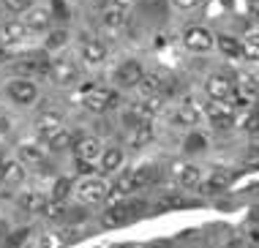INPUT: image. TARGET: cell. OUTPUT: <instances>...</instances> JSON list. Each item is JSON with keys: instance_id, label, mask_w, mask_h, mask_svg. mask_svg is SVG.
Returning a JSON list of instances; mask_svg holds the SVG:
<instances>
[{"instance_id": "obj_20", "label": "cell", "mask_w": 259, "mask_h": 248, "mask_svg": "<svg viewBox=\"0 0 259 248\" xmlns=\"http://www.w3.org/2000/svg\"><path fill=\"white\" fill-rule=\"evenodd\" d=\"M25 177H27V167L19 158H9V161H6L0 186H3V188H19L25 183Z\"/></svg>"}, {"instance_id": "obj_11", "label": "cell", "mask_w": 259, "mask_h": 248, "mask_svg": "<svg viewBox=\"0 0 259 248\" xmlns=\"http://www.w3.org/2000/svg\"><path fill=\"white\" fill-rule=\"evenodd\" d=\"M107 58H109V47L104 44L101 38L85 35V38L79 41V60L85 63V66L96 68V66H101V63H107Z\"/></svg>"}, {"instance_id": "obj_39", "label": "cell", "mask_w": 259, "mask_h": 248, "mask_svg": "<svg viewBox=\"0 0 259 248\" xmlns=\"http://www.w3.org/2000/svg\"><path fill=\"white\" fill-rule=\"evenodd\" d=\"M254 218H259V204H256V208H254Z\"/></svg>"}, {"instance_id": "obj_21", "label": "cell", "mask_w": 259, "mask_h": 248, "mask_svg": "<svg viewBox=\"0 0 259 248\" xmlns=\"http://www.w3.org/2000/svg\"><path fill=\"white\" fill-rule=\"evenodd\" d=\"M215 49H219L224 58H229V60L246 58V55H243V38L229 35V33H219V35H215Z\"/></svg>"}, {"instance_id": "obj_31", "label": "cell", "mask_w": 259, "mask_h": 248, "mask_svg": "<svg viewBox=\"0 0 259 248\" xmlns=\"http://www.w3.org/2000/svg\"><path fill=\"white\" fill-rule=\"evenodd\" d=\"M66 41H68V30H66V27H58V30H50L44 47H47V52H55V49L66 47Z\"/></svg>"}, {"instance_id": "obj_37", "label": "cell", "mask_w": 259, "mask_h": 248, "mask_svg": "<svg viewBox=\"0 0 259 248\" xmlns=\"http://www.w3.org/2000/svg\"><path fill=\"white\" fill-rule=\"evenodd\" d=\"M248 237H251V243L259 248V229H251V232H248Z\"/></svg>"}, {"instance_id": "obj_2", "label": "cell", "mask_w": 259, "mask_h": 248, "mask_svg": "<svg viewBox=\"0 0 259 248\" xmlns=\"http://www.w3.org/2000/svg\"><path fill=\"white\" fill-rule=\"evenodd\" d=\"M117 104H120V96L115 88H104V85H85L82 88V106L93 115H107Z\"/></svg>"}, {"instance_id": "obj_1", "label": "cell", "mask_w": 259, "mask_h": 248, "mask_svg": "<svg viewBox=\"0 0 259 248\" xmlns=\"http://www.w3.org/2000/svg\"><path fill=\"white\" fill-rule=\"evenodd\" d=\"M109 191H112V183L109 177L104 175H88V177H79L74 180V199L79 208H96L101 204L104 199H109Z\"/></svg>"}, {"instance_id": "obj_5", "label": "cell", "mask_w": 259, "mask_h": 248, "mask_svg": "<svg viewBox=\"0 0 259 248\" xmlns=\"http://www.w3.org/2000/svg\"><path fill=\"white\" fill-rule=\"evenodd\" d=\"M202 115L210 120V126H213V129L227 131V129H232V126H235L237 109L229 101H210V98H207V104L202 106Z\"/></svg>"}, {"instance_id": "obj_7", "label": "cell", "mask_w": 259, "mask_h": 248, "mask_svg": "<svg viewBox=\"0 0 259 248\" xmlns=\"http://www.w3.org/2000/svg\"><path fill=\"white\" fill-rule=\"evenodd\" d=\"M71 153H74L76 161H85V164H99V158H101V153H104V142H101V137H96V134H79V137L74 139Z\"/></svg>"}, {"instance_id": "obj_35", "label": "cell", "mask_w": 259, "mask_h": 248, "mask_svg": "<svg viewBox=\"0 0 259 248\" xmlns=\"http://www.w3.org/2000/svg\"><path fill=\"white\" fill-rule=\"evenodd\" d=\"M199 3L202 0H172V6L180 11H194V9H199Z\"/></svg>"}, {"instance_id": "obj_22", "label": "cell", "mask_w": 259, "mask_h": 248, "mask_svg": "<svg viewBox=\"0 0 259 248\" xmlns=\"http://www.w3.org/2000/svg\"><path fill=\"white\" fill-rule=\"evenodd\" d=\"M17 158L22 161L27 169H36V172H44L47 169V153L41 150L38 145H22L17 153Z\"/></svg>"}, {"instance_id": "obj_33", "label": "cell", "mask_w": 259, "mask_h": 248, "mask_svg": "<svg viewBox=\"0 0 259 248\" xmlns=\"http://www.w3.org/2000/svg\"><path fill=\"white\" fill-rule=\"evenodd\" d=\"M25 248H58V237L50 235V232H41V235H36L33 243H27Z\"/></svg>"}, {"instance_id": "obj_4", "label": "cell", "mask_w": 259, "mask_h": 248, "mask_svg": "<svg viewBox=\"0 0 259 248\" xmlns=\"http://www.w3.org/2000/svg\"><path fill=\"white\" fill-rule=\"evenodd\" d=\"M6 96H9L11 104L17 106H33L38 101L41 90L33 79H25V76H14V79L6 82Z\"/></svg>"}, {"instance_id": "obj_38", "label": "cell", "mask_w": 259, "mask_h": 248, "mask_svg": "<svg viewBox=\"0 0 259 248\" xmlns=\"http://www.w3.org/2000/svg\"><path fill=\"white\" fill-rule=\"evenodd\" d=\"M6 161H9V158H6L3 153H0V180H3V169H6Z\"/></svg>"}, {"instance_id": "obj_26", "label": "cell", "mask_w": 259, "mask_h": 248, "mask_svg": "<svg viewBox=\"0 0 259 248\" xmlns=\"http://www.w3.org/2000/svg\"><path fill=\"white\" fill-rule=\"evenodd\" d=\"M74 134L68 131V129H63V131H58V134H52L50 139H44V147L50 153H63V150H71L74 147Z\"/></svg>"}, {"instance_id": "obj_15", "label": "cell", "mask_w": 259, "mask_h": 248, "mask_svg": "<svg viewBox=\"0 0 259 248\" xmlns=\"http://www.w3.org/2000/svg\"><path fill=\"white\" fill-rule=\"evenodd\" d=\"M27 35H30V30H27V25L22 19H6V22H0V47H17L22 41H27Z\"/></svg>"}, {"instance_id": "obj_34", "label": "cell", "mask_w": 259, "mask_h": 248, "mask_svg": "<svg viewBox=\"0 0 259 248\" xmlns=\"http://www.w3.org/2000/svg\"><path fill=\"white\" fill-rule=\"evenodd\" d=\"M243 126H246V131H248V134H259V109L251 112V115L246 117V123H243Z\"/></svg>"}, {"instance_id": "obj_13", "label": "cell", "mask_w": 259, "mask_h": 248, "mask_svg": "<svg viewBox=\"0 0 259 248\" xmlns=\"http://www.w3.org/2000/svg\"><path fill=\"white\" fill-rule=\"evenodd\" d=\"M123 164H125V150H123V147H117V145H109V147H104V153H101L96 169H99V175L112 177V175L123 172Z\"/></svg>"}, {"instance_id": "obj_28", "label": "cell", "mask_w": 259, "mask_h": 248, "mask_svg": "<svg viewBox=\"0 0 259 248\" xmlns=\"http://www.w3.org/2000/svg\"><path fill=\"white\" fill-rule=\"evenodd\" d=\"M243 55L251 63H259V30H248L243 35Z\"/></svg>"}, {"instance_id": "obj_23", "label": "cell", "mask_w": 259, "mask_h": 248, "mask_svg": "<svg viewBox=\"0 0 259 248\" xmlns=\"http://www.w3.org/2000/svg\"><path fill=\"white\" fill-rule=\"evenodd\" d=\"M158 183V169L156 167H137L131 169V186H134V194L137 191H145L150 186Z\"/></svg>"}, {"instance_id": "obj_18", "label": "cell", "mask_w": 259, "mask_h": 248, "mask_svg": "<svg viewBox=\"0 0 259 248\" xmlns=\"http://www.w3.org/2000/svg\"><path fill=\"white\" fill-rule=\"evenodd\" d=\"M205 117L202 115V109L199 106H194V104H178L172 109V123L175 126H183V129H197V123Z\"/></svg>"}, {"instance_id": "obj_16", "label": "cell", "mask_w": 259, "mask_h": 248, "mask_svg": "<svg viewBox=\"0 0 259 248\" xmlns=\"http://www.w3.org/2000/svg\"><path fill=\"white\" fill-rule=\"evenodd\" d=\"M33 129H36V134H38L41 139H50L52 134L63 131L66 126H63V115H60V112H55V109H44L36 120H33Z\"/></svg>"}, {"instance_id": "obj_30", "label": "cell", "mask_w": 259, "mask_h": 248, "mask_svg": "<svg viewBox=\"0 0 259 248\" xmlns=\"http://www.w3.org/2000/svg\"><path fill=\"white\" fill-rule=\"evenodd\" d=\"M0 6L9 14H14V17H25L33 9V0H0Z\"/></svg>"}, {"instance_id": "obj_19", "label": "cell", "mask_w": 259, "mask_h": 248, "mask_svg": "<svg viewBox=\"0 0 259 248\" xmlns=\"http://www.w3.org/2000/svg\"><path fill=\"white\" fill-rule=\"evenodd\" d=\"M22 22L27 25V30H30V33L50 30V25H52V11L47 9V6H33V9L25 14Z\"/></svg>"}, {"instance_id": "obj_3", "label": "cell", "mask_w": 259, "mask_h": 248, "mask_svg": "<svg viewBox=\"0 0 259 248\" xmlns=\"http://www.w3.org/2000/svg\"><path fill=\"white\" fill-rule=\"evenodd\" d=\"M142 204L139 199H120V202H109L107 210L99 216L101 226H107V229H120L125 226L128 221H134V218L142 213Z\"/></svg>"}, {"instance_id": "obj_6", "label": "cell", "mask_w": 259, "mask_h": 248, "mask_svg": "<svg viewBox=\"0 0 259 248\" xmlns=\"http://www.w3.org/2000/svg\"><path fill=\"white\" fill-rule=\"evenodd\" d=\"M180 38H183V47L194 55H205L215 47V35L210 33L205 25H188Z\"/></svg>"}, {"instance_id": "obj_24", "label": "cell", "mask_w": 259, "mask_h": 248, "mask_svg": "<svg viewBox=\"0 0 259 248\" xmlns=\"http://www.w3.org/2000/svg\"><path fill=\"white\" fill-rule=\"evenodd\" d=\"M47 196L41 194V191H22L19 194V199H17V204H19V210L22 213H44V208H47Z\"/></svg>"}, {"instance_id": "obj_25", "label": "cell", "mask_w": 259, "mask_h": 248, "mask_svg": "<svg viewBox=\"0 0 259 248\" xmlns=\"http://www.w3.org/2000/svg\"><path fill=\"white\" fill-rule=\"evenodd\" d=\"M101 25L107 27V30H123L125 25V9L120 3H109L107 9L101 11Z\"/></svg>"}, {"instance_id": "obj_9", "label": "cell", "mask_w": 259, "mask_h": 248, "mask_svg": "<svg viewBox=\"0 0 259 248\" xmlns=\"http://www.w3.org/2000/svg\"><path fill=\"white\" fill-rule=\"evenodd\" d=\"M142 76H145L142 63L134 60V58H128V60H123L120 66L115 68L112 79H115V85H117L120 90H137V85L142 82Z\"/></svg>"}, {"instance_id": "obj_32", "label": "cell", "mask_w": 259, "mask_h": 248, "mask_svg": "<svg viewBox=\"0 0 259 248\" xmlns=\"http://www.w3.org/2000/svg\"><path fill=\"white\" fill-rule=\"evenodd\" d=\"M66 213H68V204H66V202H55V199H50V202H47V208H44V216L52 218V221H58V218H66Z\"/></svg>"}, {"instance_id": "obj_8", "label": "cell", "mask_w": 259, "mask_h": 248, "mask_svg": "<svg viewBox=\"0 0 259 248\" xmlns=\"http://www.w3.org/2000/svg\"><path fill=\"white\" fill-rule=\"evenodd\" d=\"M172 180H175V186L183 191H199L202 180H205V172L197 164H191V161H178L172 167Z\"/></svg>"}, {"instance_id": "obj_29", "label": "cell", "mask_w": 259, "mask_h": 248, "mask_svg": "<svg viewBox=\"0 0 259 248\" xmlns=\"http://www.w3.org/2000/svg\"><path fill=\"white\" fill-rule=\"evenodd\" d=\"M71 194H74V180H71V177H58V180H55V186H52V196H50V199L66 202Z\"/></svg>"}, {"instance_id": "obj_17", "label": "cell", "mask_w": 259, "mask_h": 248, "mask_svg": "<svg viewBox=\"0 0 259 248\" xmlns=\"http://www.w3.org/2000/svg\"><path fill=\"white\" fill-rule=\"evenodd\" d=\"M153 139H156L153 123H142V126H134V129H125V145H128V150H142V147H148Z\"/></svg>"}, {"instance_id": "obj_36", "label": "cell", "mask_w": 259, "mask_h": 248, "mask_svg": "<svg viewBox=\"0 0 259 248\" xmlns=\"http://www.w3.org/2000/svg\"><path fill=\"white\" fill-rule=\"evenodd\" d=\"M248 17L251 19H256V22H259V0H248Z\"/></svg>"}, {"instance_id": "obj_10", "label": "cell", "mask_w": 259, "mask_h": 248, "mask_svg": "<svg viewBox=\"0 0 259 248\" xmlns=\"http://www.w3.org/2000/svg\"><path fill=\"white\" fill-rule=\"evenodd\" d=\"M205 96L210 101H232L235 96V79L229 74H221V71H215V74H210L205 79Z\"/></svg>"}, {"instance_id": "obj_27", "label": "cell", "mask_w": 259, "mask_h": 248, "mask_svg": "<svg viewBox=\"0 0 259 248\" xmlns=\"http://www.w3.org/2000/svg\"><path fill=\"white\" fill-rule=\"evenodd\" d=\"M207 137L205 134H199V131H191L188 137L183 139V153L186 155H199V153H205L207 150Z\"/></svg>"}, {"instance_id": "obj_14", "label": "cell", "mask_w": 259, "mask_h": 248, "mask_svg": "<svg viewBox=\"0 0 259 248\" xmlns=\"http://www.w3.org/2000/svg\"><path fill=\"white\" fill-rule=\"evenodd\" d=\"M232 183H235V172H227V169H215V172L210 175V177H205V180H202L199 194H205V196H219V194H224V191L232 188Z\"/></svg>"}, {"instance_id": "obj_12", "label": "cell", "mask_w": 259, "mask_h": 248, "mask_svg": "<svg viewBox=\"0 0 259 248\" xmlns=\"http://www.w3.org/2000/svg\"><path fill=\"white\" fill-rule=\"evenodd\" d=\"M50 79L58 85V88H71V85L79 79V68H76V63L68 60V58L52 60V66H50Z\"/></svg>"}]
</instances>
